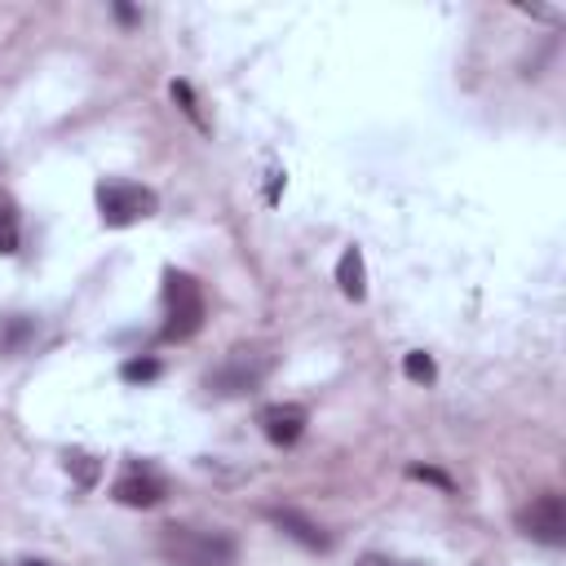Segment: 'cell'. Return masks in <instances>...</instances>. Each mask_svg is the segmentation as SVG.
Returning a JSON list of instances; mask_svg holds the SVG:
<instances>
[{"instance_id":"6da1fadb","label":"cell","mask_w":566,"mask_h":566,"mask_svg":"<svg viewBox=\"0 0 566 566\" xmlns=\"http://www.w3.org/2000/svg\"><path fill=\"white\" fill-rule=\"evenodd\" d=\"M159 557L168 566H230L234 539L226 531H195V526H164Z\"/></svg>"},{"instance_id":"7a4b0ae2","label":"cell","mask_w":566,"mask_h":566,"mask_svg":"<svg viewBox=\"0 0 566 566\" xmlns=\"http://www.w3.org/2000/svg\"><path fill=\"white\" fill-rule=\"evenodd\" d=\"M203 327V292L190 274L168 270L164 274V327L159 340H190Z\"/></svg>"},{"instance_id":"3957f363","label":"cell","mask_w":566,"mask_h":566,"mask_svg":"<svg viewBox=\"0 0 566 566\" xmlns=\"http://www.w3.org/2000/svg\"><path fill=\"white\" fill-rule=\"evenodd\" d=\"M155 208H159V199H155L150 186H137V181H102V186H97V212H102V221L115 226V230H124V226L150 217Z\"/></svg>"},{"instance_id":"277c9868","label":"cell","mask_w":566,"mask_h":566,"mask_svg":"<svg viewBox=\"0 0 566 566\" xmlns=\"http://www.w3.org/2000/svg\"><path fill=\"white\" fill-rule=\"evenodd\" d=\"M265 376H270V358H265V354L230 349V354H226V363H221V367H212L203 385H208L217 398H239V394L256 389Z\"/></svg>"},{"instance_id":"5b68a950","label":"cell","mask_w":566,"mask_h":566,"mask_svg":"<svg viewBox=\"0 0 566 566\" xmlns=\"http://www.w3.org/2000/svg\"><path fill=\"white\" fill-rule=\"evenodd\" d=\"M517 526H522V535H531L535 544L557 548V544L566 539V500H562L557 491L535 495V500L517 513Z\"/></svg>"},{"instance_id":"8992f818","label":"cell","mask_w":566,"mask_h":566,"mask_svg":"<svg viewBox=\"0 0 566 566\" xmlns=\"http://www.w3.org/2000/svg\"><path fill=\"white\" fill-rule=\"evenodd\" d=\"M305 420H310V416H305L301 402H270V407H261V416H256L261 433H265L274 447H292V442H301Z\"/></svg>"},{"instance_id":"52a82bcc","label":"cell","mask_w":566,"mask_h":566,"mask_svg":"<svg viewBox=\"0 0 566 566\" xmlns=\"http://www.w3.org/2000/svg\"><path fill=\"white\" fill-rule=\"evenodd\" d=\"M111 495H115L119 504H128V509H155V504L164 500V478H155L150 469L133 464V469H124V473L115 478Z\"/></svg>"},{"instance_id":"ba28073f","label":"cell","mask_w":566,"mask_h":566,"mask_svg":"<svg viewBox=\"0 0 566 566\" xmlns=\"http://www.w3.org/2000/svg\"><path fill=\"white\" fill-rule=\"evenodd\" d=\"M270 522L279 526V531H287L296 544H305V548H327L332 539L310 522V517H301V513H292V509H270Z\"/></svg>"},{"instance_id":"9c48e42d","label":"cell","mask_w":566,"mask_h":566,"mask_svg":"<svg viewBox=\"0 0 566 566\" xmlns=\"http://www.w3.org/2000/svg\"><path fill=\"white\" fill-rule=\"evenodd\" d=\"M336 283L349 301H363L367 296V270H363V252L358 248H345L340 261H336Z\"/></svg>"},{"instance_id":"30bf717a","label":"cell","mask_w":566,"mask_h":566,"mask_svg":"<svg viewBox=\"0 0 566 566\" xmlns=\"http://www.w3.org/2000/svg\"><path fill=\"white\" fill-rule=\"evenodd\" d=\"M18 252V203L0 195V256Z\"/></svg>"},{"instance_id":"8fae6325","label":"cell","mask_w":566,"mask_h":566,"mask_svg":"<svg viewBox=\"0 0 566 566\" xmlns=\"http://www.w3.org/2000/svg\"><path fill=\"white\" fill-rule=\"evenodd\" d=\"M402 371H407V380H420V385H429V380L438 376L433 358H429V354H420V349H411V354L402 358Z\"/></svg>"},{"instance_id":"7c38bea8","label":"cell","mask_w":566,"mask_h":566,"mask_svg":"<svg viewBox=\"0 0 566 566\" xmlns=\"http://www.w3.org/2000/svg\"><path fill=\"white\" fill-rule=\"evenodd\" d=\"M119 376H124L128 385H142V380H155V376H159V358H128V363L119 367Z\"/></svg>"},{"instance_id":"4fadbf2b","label":"cell","mask_w":566,"mask_h":566,"mask_svg":"<svg viewBox=\"0 0 566 566\" xmlns=\"http://www.w3.org/2000/svg\"><path fill=\"white\" fill-rule=\"evenodd\" d=\"M407 473H411V478H420V482H433V486H442V491H451V478H447L442 469H433V464H411Z\"/></svg>"},{"instance_id":"5bb4252c","label":"cell","mask_w":566,"mask_h":566,"mask_svg":"<svg viewBox=\"0 0 566 566\" xmlns=\"http://www.w3.org/2000/svg\"><path fill=\"white\" fill-rule=\"evenodd\" d=\"M172 97L181 102V111H186L190 119H199V111H195V93H190V84H181V80H177V84H172Z\"/></svg>"},{"instance_id":"9a60e30c","label":"cell","mask_w":566,"mask_h":566,"mask_svg":"<svg viewBox=\"0 0 566 566\" xmlns=\"http://www.w3.org/2000/svg\"><path fill=\"white\" fill-rule=\"evenodd\" d=\"M71 464L80 469V482H93V478H97V464H88V455H75Z\"/></svg>"},{"instance_id":"2e32d148","label":"cell","mask_w":566,"mask_h":566,"mask_svg":"<svg viewBox=\"0 0 566 566\" xmlns=\"http://www.w3.org/2000/svg\"><path fill=\"white\" fill-rule=\"evenodd\" d=\"M358 566H385V562H380V557H363Z\"/></svg>"},{"instance_id":"e0dca14e","label":"cell","mask_w":566,"mask_h":566,"mask_svg":"<svg viewBox=\"0 0 566 566\" xmlns=\"http://www.w3.org/2000/svg\"><path fill=\"white\" fill-rule=\"evenodd\" d=\"M22 566H49V562H22Z\"/></svg>"}]
</instances>
